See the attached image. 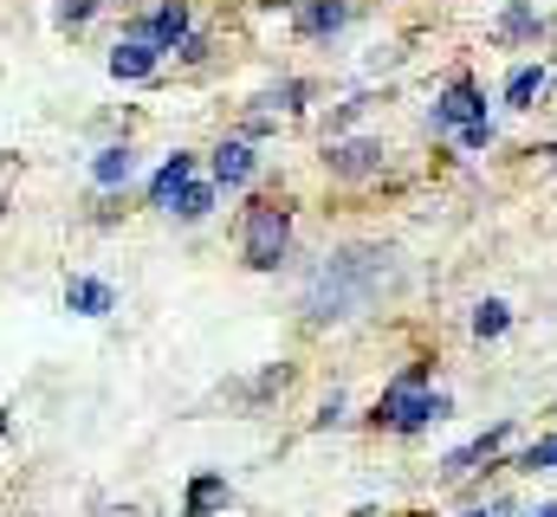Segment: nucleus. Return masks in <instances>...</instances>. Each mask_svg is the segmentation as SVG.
Segmentation results:
<instances>
[{
	"label": "nucleus",
	"mask_w": 557,
	"mask_h": 517,
	"mask_svg": "<svg viewBox=\"0 0 557 517\" xmlns=\"http://www.w3.org/2000/svg\"><path fill=\"white\" fill-rule=\"evenodd\" d=\"M389 278H396V253L389 247H370V240L337 247V253H324L305 272L298 311H305V324H350V317H363L383 298Z\"/></svg>",
	"instance_id": "f257e3e1"
},
{
	"label": "nucleus",
	"mask_w": 557,
	"mask_h": 517,
	"mask_svg": "<svg viewBox=\"0 0 557 517\" xmlns=\"http://www.w3.org/2000/svg\"><path fill=\"white\" fill-rule=\"evenodd\" d=\"M441 414H447V394H428V369L416 363V369H403L396 382L376 394V414H370V420L389 427V433H421V427L441 420Z\"/></svg>",
	"instance_id": "f03ea898"
},
{
	"label": "nucleus",
	"mask_w": 557,
	"mask_h": 517,
	"mask_svg": "<svg viewBox=\"0 0 557 517\" xmlns=\"http://www.w3.org/2000/svg\"><path fill=\"white\" fill-rule=\"evenodd\" d=\"M240 258H247L253 272H278V265L292 258V214H285L278 201H253V207L240 214Z\"/></svg>",
	"instance_id": "7ed1b4c3"
},
{
	"label": "nucleus",
	"mask_w": 557,
	"mask_h": 517,
	"mask_svg": "<svg viewBox=\"0 0 557 517\" xmlns=\"http://www.w3.org/2000/svg\"><path fill=\"white\" fill-rule=\"evenodd\" d=\"M383 136H331L324 142V168L337 175V181H370V175H383Z\"/></svg>",
	"instance_id": "20e7f679"
},
{
	"label": "nucleus",
	"mask_w": 557,
	"mask_h": 517,
	"mask_svg": "<svg viewBox=\"0 0 557 517\" xmlns=\"http://www.w3.org/2000/svg\"><path fill=\"white\" fill-rule=\"evenodd\" d=\"M467 124H486V98H480V85H473V78H454V85L434 98L428 129H434V136H460Z\"/></svg>",
	"instance_id": "39448f33"
},
{
	"label": "nucleus",
	"mask_w": 557,
	"mask_h": 517,
	"mask_svg": "<svg viewBox=\"0 0 557 517\" xmlns=\"http://www.w3.org/2000/svg\"><path fill=\"white\" fill-rule=\"evenodd\" d=\"M506 440H512V420H493V427H486L480 440H467L460 453H447V466H441V472H447V479H467V472H480V466H493V453H499Z\"/></svg>",
	"instance_id": "423d86ee"
},
{
	"label": "nucleus",
	"mask_w": 557,
	"mask_h": 517,
	"mask_svg": "<svg viewBox=\"0 0 557 517\" xmlns=\"http://www.w3.org/2000/svg\"><path fill=\"white\" fill-rule=\"evenodd\" d=\"M234 505V486H227V472H195L188 479V492H182V517H214Z\"/></svg>",
	"instance_id": "0eeeda50"
},
{
	"label": "nucleus",
	"mask_w": 557,
	"mask_h": 517,
	"mask_svg": "<svg viewBox=\"0 0 557 517\" xmlns=\"http://www.w3.org/2000/svg\"><path fill=\"white\" fill-rule=\"evenodd\" d=\"M298 7V33L305 39H331L350 26V0H292Z\"/></svg>",
	"instance_id": "6e6552de"
},
{
	"label": "nucleus",
	"mask_w": 557,
	"mask_h": 517,
	"mask_svg": "<svg viewBox=\"0 0 557 517\" xmlns=\"http://www.w3.org/2000/svg\"><path fill=\"white\" fill-rule=\"evenodd\" d=\"M188 175H195V155H188V149H175V155L156 168V181H149V207H162V214H169V207H175V194L188 188Z\"/></svg>",
	"instance_id": "1a4fd4ad"
},
{
	"label": "nucleus",
	"mask_w": 557,
	"mask_h": 517,
	"mask_svg": "<svg viewBox=\"0 0 557 517\" xmlns=\"http://www.w3.org/2000/svg\"><path fill=\"white\" fill-rule=\"evenodd\" d=\"M156 65H162V52H156V46H143V39H131V33H124V39L111 46V78H124V85L149 78Z\"/></svg>",
	"instance_id": "9d476101"
},
{
	"label": "nucleus",
	"mask_w": 557,
	"mask_h": 517,
	"mask_svg": "<svg viewBox=\"0 0 557 517\" xmlns=\"http://www.w3.org/2000/svg\"><path fill=\"white\" fill-rule=\"evenodd\" d=\"M253 168H260V155H253L247 142H221V149H214V188H247Z\"/></svg>",
	"instance_id": "9b49d317"
},
{
	"label": "nucleus",
	"mask_w": 557,
	"mask_h": 517,
	"mask_svg": "<svg viewBox=\"0 0 557 517\" xmlns=\"http://www.w3.org/2000/svg\"><path fill=\"white\" fill-rule=\"evenodd\" d=\"M65 311H78V317H111V311H117V291H111L104 278H72V285H65Z\"/></svg>",
	"instance_id": "f8f14e48"
},
{
	"label": "nucleus",
	"mask_w": 557,
	"mask_h": 517,
	"mask_svg": "<svg viewBox=\"0 0 557 517\" xmlns=\"http://www.w3.org/2000/svg\"><path fill=\"white\" fill-rule=\"evenodd\" d=\"M539 33H545V20H539L532 0H506L499 20H493V39H506V46H512V39H539Z\"/></svg>",
	"instance_id": "ddd939ff"
},
{
	"label": "nucleus",
	"mask_w": 557,
	"mask_h": 517,
	"mask_svg": "<svg viewBox=\"0 0 557 517\" xmlns=\"http://www.w3.org/2000/svg\"><path fill=\"white\" fill-rule=\"evenodd\" d=\"M131 175H137V149H131V142L98 149V162H91V181H98V188H131Z\"/></svg>",
	"instance_id": "4468645a"
},
{
	"label": "nucleus",
	"mask_w": 557,
	"mask_h": 517,
	"mask_svg": "<svg viewBox=\"0 0 557 517\" xmlns=\"http://www.w3.org/2000/svg\"><path fill=\"white\" fill-rule=\"evenodd\" d=\"M532 98H545V65H519L506 78V104L512 111H532Z\"/></svg>",
	"instance_id": "2eb2a0df"
},
{
	"label": "nucleus",
	"mask_w": 557,
	"mask_h": 517,
	"mask_svg": "<svg viewBox=\"0 0 557 517\" xmlns=\"http://www.w3.org/2000/svg\"><path fill=\"white\" fill-rule=\"evenodd\" d=\"M214 194H221L214 181H188V188L175 194V207H169V214H175V220H208V214H214Z\"/></svg>",
	"instance_id": "dca6fc26"
},
{
	"label": "nucleus",
	"mask_w": 557,
	"mask_h": 517,
	"mask_svg": "<svg viewBox=\"0 0 557 517\" xmlns=\"http://www.w3.org/2000/svg\"><path fill=\"white\" fill-rule=\"evenodd\" d=\"M506 330H512V311H506L499 298L473 304V337H506Z\"/></svg>",
	"instance_id": "f3484780"
},
{
	"label": "nucleus",
	"mask_w": 557,
	"mask_h": 517,
	"mask_svg": "<svg viewBox=\"0 0 557 517\" xmlns=\"http://www.w3.org/2000/svg\"><path fill=\"white\" fill-rule=\"evenodd\" d=\"M98 7H104V0H59V7H52V20H59V26H85Z\"/></svg>",
	"instance_id": "a211bd4d"
},
{
	"label": "nucleus",
	"mask_w": 557,
	"mask_h": 517,
	"mask_svg": "<svg viewBox=\"0 0 557 517\" xmlns=\"http://www.w3.org/2000/svg\"><path fill=\"white\" fill-rule=\"evenodd\" d=\"M175 59H182V65H201V59H208V39H201V33H188V39L175 46Z\"/></svg>",
	"instance_id": "6ab92c4d"
},
{
	"label": "nucleus",
	"mask_w": 557,
	"mask_h": 517,
	"mask_svg": "<svg viewBox=\"0 0 557 517\" xmlns=\"http://www.w3.org/2000/svg\"><path fill=\"white\" fill-rule=\"evenodd\" d=\"M486 142H493V117H486V124H467V129H460V149H486Z\"/></svg>",
	"instance_id": "aec40b11"
},
{
	"label": "nucleus",
	"mask_w": 557,
	"mask_h": 517,
	"mask_svg": "<svg viewBox=\"0 0 557 517\" xmlns=\"http://www.w3.org/2000/svg\"><path fill=\"white\" fill-rule=\"evenodd\" d=\"M532 517H557V505H545V512H532Z\"/></svg>",
	"instance_id": "412c9836"
},
{
	"label": "nucleus",
	"mask_w": 557,
	"mask_h": 517,
	"mask_svg": "<svg viewBox=\"0 0 557 517\" xmlns=\"http://www.w3.org/2000/svg\"><path fill=\"white\" fill-rule=\"evenodd\" d=\"M0 440H7V407H0Z\"/></svg>",
	"instance_id": "4be33fe9"
},
{
	"label": "nucleus",
	"mask_w": 557,
	"mask_h": 517,
	"mask_svg": "<svg viewBox=\"0 0 557 517\" xmlns=\"http://www.w3.org/2000/svg\"><path fill=\"white\" fill-rule=\"evenodd\" d=\"M0 214H7V194H0Z\"/></svg>",
	"instance_id": "5701e85b"
},
{
	"label": "nucleus",
	"mask_w": 557,
	"mask_h": 517,
	"mask_svg": "<svg viewBox=\"0 0 557 517\" xmlns=\"http://www.w3.org/2000/svg\"><path fill=\"white\" fill-rule=\"evenodd\" d=\"M467 517H486V512H467Z\"/></svg>",
	"instance_id": "b1692460"
}]
</instances>
